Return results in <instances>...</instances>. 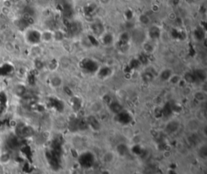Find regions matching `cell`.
<instances>
[{
    "mask_svg": "<svg viewBox=\"0 0 207 174\" xmlns=\"http://www.w3.org/2000/svg\"><path fill=\"white\" fill-rule=\"evenodd\" d=\"M1 1H2V0H0V2H1Z\"/></svg>",
    "mask_w": 207,
    "mask_h": 174,
    "instance_id": "12",
    "label": "cell"
},
{
    "mask_svg": "<svg viewBox=\"0 0 207 174\" xmlns=\"http://www.w3.org/2000/svg\"><path fill=\"white\" fill-rule=\"evenodd\" d=\"M139 20L140 22V23L142 25H147L150 23V18H149L148 16L147 15H145V14H142L139 18Z\"/></svg>",
    "mask_w": 207,
    "mask_h": 174,
    "instance_id": "9",
    "label": "cell"
},
{
    "mask_svg": "<svg viewBox=\"0 0 207 174\" xmlns=\"http://www.w3.org/2000/svg\"><path fill=\"white\" fill-rule=\"evenodd\" d=\"M99 41L103 45L105 46H110L114 45L117 40L115 38V36L113 33L109 31H104L101 35L99 37Z\"/></svg>",
    "mask_w": 207,
    "mask_h": 174,
    "instance_id": "1",
    "label": "cell"
},
{
    "mask_svg": "<svg viewBox=\"0 0 207 174\" xmlns=\"http://www.w3.org/2000/svg\"><path fill=\"white\" fill-rule=\"evenodd\" d=\"M173 74L174 73L172 69L164 68L161 70L160 72L159 73L158 75L162 81H164V82H168V80L170 79L171 76H172Z\"/></svg>",
    "mask_w": 207,
    "mask_h": 174,
    "instance_id": "4",
    "label": "cell"
},
{
    "mask_svg": "<svg viewBox=\"0 0 207 174\" xmlns=\"http://www.w3.org/2000/svg\"><path fill=\"white\" fill-rule=\"evenodd\" d=\"M66 38L65 32L62 29H56L53 31V42H63Z\"/></svg>",
    "mask_w": 207,
    "mask_h": 174,
    "instance_id": "5",
    "label": "cell"
},
{
    "mask_svg": "<svg viewBox=\"0 0 207 174\" xmlns=\"http://www.w3.org/2000/svg\"><path fill=\"white\" fill-rule=\"evenodd\" d=\"M0 12H1L2 15H3V16H9L11 13V8H8V7L3 5V6L0 8Z\"/></svg>",
    "mask_w": 207,
    "mask_h": 174,
    "instance_id": "10",
    "label": "cell"
},
{
    "mask_svg": "<svg viewBox=\"0 0 207 174\" xmlns=\"http://www.w3.org/2000/svg\"><path fill=\"white\" fill-rule=\"evenodd\" d=\"M194 97L197 100H198L199 102H202L205 100V98H206V96H205V92H204L203 91L199 90L195 92V93L194 94Z\"/></svg>",
    "mask_w": 207,
    "mask_h": 174,
    "instance_id": "8",
    "label": "cell"
},
{
    "mask_svg": "<svg viewBox=\"0 0 207 174\" xmlns=\"http://www.w3.org/2000/svg\"><path fill=\"white\" fill-rule=\"evenodd\" d=\"M3 47H4V49H5L7 52H8V53H12V52H14L15 49H16V46H15L14 43L12 41H5V42H4Z\"/></svg>",
    "mask_w": 207,
    "mask_h": 174,
    "instance_id": "7",
    "label": "cell"
},
{
    "mask_svg": "<svg viewBox=\"0 0 207 174\" xmlns=\"http://www.w3.org/2000/svg\"><path fill=\"white\" fill-rule=\"evenodd\" d=\"M98 3L103 6H107V5H109L111 3L112 0H97Z\"/></svg>",
    "mask_w": 207,
    "mask_h": 174,
    "instance_id": "11",
    "label": "cell"
},
{
    "mask_svg": "<svg viewBox=\"0 0 207 174\" xmlns=\"http://www.w3.org/2000/svg\"><path fill=\"white\" fill-rule=\"evenodd\" d=\"M49 84L53 88H60L63 84V78L59 74H53L49 78Z\"/></svg>",
    "mask_w": 207,
    "mask_h": 174,
    "instance_id": "3",
    "label": "cell"
},
{
    "mask_svg": "<svg viewBox=\"0 0 207 174\" xmlns=\"http://www.w3.org/2000/svg\"><path fill=\"white\" fill-rule=\"evenodd\" d=\"M41 43L49 44L53 42V31L50 29H45L41 31Z\"/></svg>",
    "mask_w": 207,
    "mask_h": 174,
    "instance_id": "2",
    "label": "cell"
},
{
    "mask_svg": "<svg viewBox=\"0 0 207 174\" xmlns=\"http://www.w3.org/2000/svg\"><path fill=\"white\" fill-rule=\"evenodd\" d=\"M182 79H184V81L186 83V84H194L196 80L195 75H194V73L192 72H187Z\"/></svg>",
    "mask_w": 207,
    "mask_h": 174,
    "instance_id": "6",
    "label": "cell"
}]
</instances>
